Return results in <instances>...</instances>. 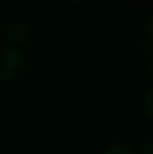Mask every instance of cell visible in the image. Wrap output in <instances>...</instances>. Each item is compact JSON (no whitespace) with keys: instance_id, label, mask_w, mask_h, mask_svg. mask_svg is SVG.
Segmentation results:
<instances>
[{"instance_id":"obj_8","label":"cell","mask_w":153,"mask_h":154,"mask_svg":"<svg viewBox=\"0 0 153 154\" xmlns=\"http://www.w3.org/2000/svg\"><path fill=\"white\" fill-rule=\"evenodd\" d=\"M68 2L75 3V5H81V3H86V2H89V0H68Z\"/></svg>"},{"instance_id":"obj_4","label":"cell","mask_w":153,"mask_h":154,"mask_svg":"<svg viewBox=\"0 0 153 154\" xmlns=\"http://www.w3.org/2000/svg\"><path fill=\"white\" fill-rule=\"evenodd\" d=\"M143 109L149 117L153 118V87L149 88L143 96Z\"/></svg>"},{"instance_id":"obj_6","label":"cell","mask_w":153,"mask_h":154,"mask_svg":"<svg viewBox=\"0 0 153 154\" xmlns=\"http://www.w3.org/2000/svg\"><path fill=\"white\" fill-rule=\"evenodd\" d=\"M135 154H153V141H144L138 145Z\"/></svg>"},{"instance_id":"obj_5","label":"cell","mask_w":153,"mask_h":154,"mask_svg":"<svg viewBox=\"0 0 153 154\" xmlns=\"http://www.w3.org/2000/svg\"><path fill=\"white\" fill-rule=\"evenodd\" d=\"M144 36H146V41H149L150 44H153V12L149 14L144 20Z\"/></svg>"},{"instance_id":"obj_3","label":"cell","mask_w":153,"mask_h":154,"mask_svg":"<svg viewBox=\"0 0 153 154\" xmlns=\"http://www.w3.org/2000/svg\"><path fill=\"white\" fill-rule=\"evenodd\" d=\"M102 154H135V150L128 142L114 141V142H110L105 147V150H104Z\"/></svg>"},{"instance_id":"obj_1","label":"cell","mask_w":153,"mask_h":154,"mask_svg":"<svg viewBox=\"0 0 153 154\" xmlns=\"http://www.w3.org/2000/svg\"><path fill=\"white\" fill-rule=\"evenodd\" d=\"M26 67V57L21 50L2 45L0 47V82H8L21 75Z\"/></svg>"},{"instance_id":"obj_7","label":"cell","mask_w":153,"mask_h":154,"mask_svg":"<svg viewBox=\"0 0 153 154\" xmlns=\"http://www.w3.org/2000/svg\"><path fill=\"white\" fill-rule=\"evenodd\" d=\"M149 69H150V76L153 79V54L150 55V64H149Z\"/></svg>"},{"instance_id":"obj_2","label":"cell","mask_w":153,"mask_h":154,"mask_svg":"<svg viewBox=\"0 0 153 154\" xmlns=\"http://www.w3.org/2000/svg\"><path fill=\"white\" fill-rule=\"evenodd\" d=\"M30 38H32V29L24 21H14L5 30L6 45L17 50H21L23 47H26L30 42Z\"/></svg>"}]
</instances>
